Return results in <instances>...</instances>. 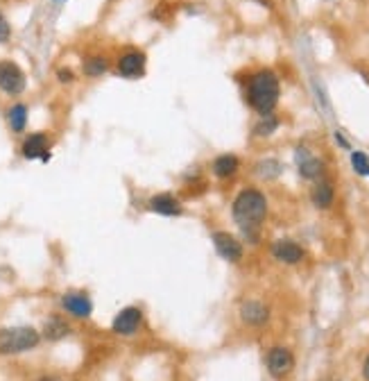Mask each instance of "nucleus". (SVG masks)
Returning a JSON list of instances; mask_svg holds the SVG:
<instances>
[{
  "label": "nucleus",
  "mask_w": 369,
  "mask_h": 381,
  "mask_svg": "<svg viewBox=\"0 0 369 381\" xmlns=\"http://www.w3.org/2000/svg\"><path fill=\"white\" fill-rule=\"evenodd\" d=\"M234 220L238 227L247 234L250 241H256V232H259L261 222L268 216V200L259 188H243L231 206Z\"/></svg>",
  "instance_id": "nucleus-1"
},
{
  "label": "nucleus",
  "mask_w": 369,
  "mask_h": 381,
  "mask_svg": "<svg viewBox=\"0 0 369 381\" xmlns=\"http://www.w3.org/2000/svg\"><path fill=\"white\" fill-rule=\"evenodd\" d=\"M279 77L272 73V70H259L252 79H250V91H247V98H250V105L259 111L261 116L272 114V109L277 107L279 102Z\"/></svg>",
  "instance_id": "nucleus-2"
},
{
  "label": "nucleus",
  "mask_w": 369,
  "mask_h": 381,
  "mask_svg": "<svg viewBox=\"0 0 369 381\" xmlns=\"http://www.w3.org/2000/svg\"><path fill=\"white\" fill-rule=\"evenodd\" d=\"M41 340V333L32 327H7L0 329V354L12 356L28 352V349L37 347Z\"/></svg>",
  "instance_id": "nucleus-3"
},
{
  "label": "nucleus",
  "mask_w": 369,
  "mask_h": 381,
  "mask_svg": "<svg viewBox=\"0 0 369 381\" xmlns=\"http://www.w3.org/2000/svg\"><path fill=\"white\" fill-rule=\"evenodd\" d=\"M0 91L7 95H21L26 91V73L14 61H0Z\"/></svg>",
  "instance_id": "nucleus-4"
},
{
  "label": "nucleus",
  "mask_w": 369,
  "mask_h": 381,
  "mask_svg": "<svg viewBox=\"0 0 369 381\" xmlns=\"http://www.w3.org/2000/svg\"><path fill=\"white\" fill-rule=\"evenodd\" d=\"M213 245H215V252H218L224 261H229V264H236V261L243 259V245H240L236 236H231L227 232H215Z\"/></svg>",
  "instance_id": "nucleus-5"
},
{
  "label": "nucleus",
  "mask_w": 369,
  "mask_h": 381,
  "mask_svg": "<svg viewBox=\"0 0 369 381\" xmlns=\"http://www.w3.org/2000/svg\"><path fill=\"white\" fill-rule=\"evenodd\" d=\"M118 73L127 77V79H136L146 73V55L139 50H130L125 52L123 57L118 59Z\"/></svg>",
  "instance_id": "nucleus-6"
},
{
  "label": "nucleus",
  "mask_w": 369,
  "mask_h": 381,
  "mask_svg": "<svg viewBox=\"0 0 369 381\" xmlns=\"http://www.w3.org/2000/svg\"><path fill=\"white\" fill-rule=\"evenodd\" d=\"M141 311L136 306H127L123 309L116 318H114V324H111V329H114L116 333H120V336H132V333H136V329L141 327Z\"/></svg>",
  "instance_id": "nucleus-7"
},
{
  "label": "nucleus",
  "mask_w": 369,
  "mask_h": 381,
  "mask_svg": "<svg viewBox=\"0 0 369 381\" xmlns=\"http://www.w3.org/2000/svg\"><path fill=\"white\" fill-rule=\"evenodd\" d=\"M297 166L303 179H319L324 173V164L317 157H312L306 148H297Z\"/></svg>",
  "instance_id": "nucleus-8"
},
{
  "label": "nucleus",
  "mask_w": 369,
  "mask_h": 381,
  "mask_svg": "<svg viewBox=\"0 0 369 381\" xmlns=\"http://www.w3.org/2000/svg\"><path fill=\"white\" fill-rule=\"evenodd\" d=\"M292 365H295V359H292L290 349H286V347H275V349H270V354H268V370H270L275 377H283V375H288V372L292 370Z\"/></svg>",
  "instance_id": "nucleus-9"
},
{
  "label": "nucleus",
  "mask_w": 369,
  "mask_h": 381,
  "mask_svg": "<svg viewBox=\"0 0 369 381\" xmlns=\"http://www.w3.org/2000/svg\"><path fill=\"white\" fill-rule=\"evenodd\" d=\"M61 304L70 315L82 318V320L93 313L91 300H89V295H84V293H66V295L61 297Z\"/></svg>",
  "instance_id": "nucleus-10"
},
{
  "label": "nucleus",
  "mask_w": 369,
  "mask_h": 381,
  "mask_svg": "<svg viewBox=\"0 0 369 381\" xmlns=\"http://www.w3.org/2000/svg\"><path fill=\"white\" fill-rule=\"evenodd\" d=\"M240 318H243L247 324H252V327H261V324H266L270 320V311L263 302L247 300L245 304L240 306Z\"/></svg>",
  "instance_id": "nucleus-11"
},
{
  "label": "nucleus",
  "mask_w": 369,
  "mask_h": 381,
  "mask_svg": "<svg viewBox=\"0 0 369 381\" xmlns=\"http://www.w3.org/2000/svg\"><path fill=\"white\" fill-rule=\"evenodd\" d=\"M21 153L26 159H43L48 162L50 159V150H48V137L46 134H30V137L23 141Z\"/></svg>",
  "instance_id": "nucleus-12"
},
{
  "label": "nucleus",
  "mask_w": 369,
  "mask_h": 381,
  "mask_svg": "<svg viewBox=\"0 0 369 381\" xmlns=\"http://www.w3.org/2000/svg\"><path fill=\"white\" fill-rule=\"evenodd\" d=\"M150 211L159 216H181V202L172 193H159L150 200Z\"/></svg>",
  "instance_id": "nucleus-13"
},
{
  "label": "nucleus",
  "mask_w": 369,
  "mask_h": 381,
  "mask_svg": "<svg viewBox=\"0 0 369 381\" xmlns=\"http://www.w3.org/2000/svg\"><path fill=\"white\" fill-rule=\"evenodd\" d=\"M272 254L281 261V264H299L303 259V250L301 245H297L295 241H277L272 245Z\"/></svg>",
  "instance_id": "nucleus-14"
},
{
  "label": "nucleus",
  "mask_w": 369,
  "mask_h": 381,
  "mask_svg": "<svg viewBox=\"0 0 369 381\" xmlns=\"http://www.w3.org/2000/svg\"><path fill=\"white\" fill-rule=\"evenodd\" d=\"M238 166H240V162H238L236 155H220L213 162V175L220 179H227V177H231V175H236Z\"/></svg>",
  "instance_id": "nucleus-15"
},
{
  "label": "nucleus",
  "mask_w": 369,
  "mask_h": 381,
  "mask_svg": "<svg viewBox=\"0 0 369 381\" xmlns=\"http://www.w3.org/2000/svg\"><path fill=\"white\" fill-rule=\"evenodd\" d=\"M68 333H70L68 322L59 315H50V320H48L46 327H43V336L48 340H59L63 336H68Z\"/></svg>",
  "instance_id": "nucleus-16"
},
{
  "label": "nucleus",
  "mask_w": 369,
  "mask_h": 381,
  "mask_svg": "<svg viewBox=\"0 0 369 381\" xmlns=\"http://www.w3.org/2000/svg\"><path fill=\"white\" fill-rule=\"evenodd\" d=\"M333 186L328 184V182H319V184L312 188V204L317 206V209H328V206L333 204Z\"/></svg>",
  "instance_id": "nucleus-17"
},
{
  "label": "nucleus",
  "mask_w": 369,
  "mask_h": 381,
  "mask_svg": "<svg viewBox=\"0 0 369 381\" xmlns=\"http://www.w3.org/2000/svg\"><path fill=\"white\" fill-rule=\"evenodd\" d=\"M7 123H10L12 132H23L28 125V107L26 105H14L10 111H7Z\"/></svg>",
  "instance_id": "nucleus-18"
},
{
  "label": "nucleus",
  "mask_w": 369,
  "mask_h": 381,
  "mask_svg": "<svg viewBox=\"0 0 369 381\" xmlns=\"http://www.w3.org/2000/svg\"><path fill=\"white\" fill-rule=\"evenodd\" d=\"M82 68H84V75L86 77H100L102 73H107L109 61L104 59V57H100V55H95V57H86L84 59Z\"/></svg>",
  "instance_id": "nucleus-19"
},
{
  "label": "nucleus",
  "mask_w": 369,
  "mask_h": 381,
  "mask_svg": "<svg viewBox=\"0 0 369 381\" xmlns=\"http://www.w3.org/2000/svg\"><path fill=\"white\" fill-rule=\"evenodd\" d=\"M277 127H279V118L268 114V116H263L261 123L254 127V134H256V137H270V134L275 132Z\"/></svg>",
  "instance_id": "nucleus-20"
},
{
  "label": "nucleus",
  "mask_w": 369,
  "mask_h": 381,
  "mask_svg": "<svg viewBox=\"0 0 369 381\" xmlns=\"http://www.w3.org/2000/svg\"><path fill=\"white\" fill-rule=\"evenodd\" d=\"M351 166H354V170L358 175H363V177H369V157L365 153H360V150L351 153Z\"/></svg>",
  "instance_id": "nucleus-21"
},
{
  "label": "nucleus",
  "mask_w": 369,
  "mask_h": 381,
  "mask_svg": "<svg viewBox=\"0 0 369 381\" xmlns=\"http://www.w3.org/2000/svg\"><path fill=\"white\" fill-rule=\"evenodd\" d=\"M256 173H259L261 177L272 179V177H277V175L281 173V166H279V162H263V164H259Z\"/></svg>",
  "instance_id": "nucleus-22"
},
{
  "label": "nucleus",
  "mask_w": 369,
  "mask_h": 381,
  "mask_svg": "<svg viewBox=\"0 0 369 381\" xmlns=\"http://www.w3.org/2000/svg\"><path fill=\"white\" fill-rule=\"evenodd\" d=\"M10 37H12V26H10V21L3 16V12H0V43H7L10 41Z\"/></svg>",
  "instance_id": "nucleus-23"
},
{
  "label": "nucleus",
  "mask_w": 369,
  "mask_h": 381,
  "mask_svg": "<svg viewBox=\"0 0 369 381\" xmlns=\"http://www.w3.org/2000/svg\"><path fill=\"white\" fill-rule=\"evenodd\" d=\"M57 79H59V82H63V84H68V82H73L75 75L70 73L68 68H59V70H57Z\"/></svg>",
  "instance_id": "nucleus-24"
},
{
  "label": "nucleus",
  "mask_w": 369,
  "mask_h": 381,
  "mask_svg": "<svg viewBox=\"0 0 369 381\" xmlns=\"http://www.w3.org/2000/svg\"><path fill=\"white\" fill-rule=\"evenodd\" d=\"M363 375H365V379L369 381V356H367V361H365V365H363Z\"/></svg>",
  "instance_id": "nucleus-25"
},
{
  "label": "nucleus",
  "mask_w": 369,
  "mask_h": 381,
  "mask_svg": "<svg viewBox=\"0 0 369 381\" xmlns=\"http://www.w3.org/2000/svg\"><path fill=\"white\" fill-rule=\"evenodd\" d=\"M41 381H61V379H57V377H46V379H41Z\"/></svg>",
  "instance_id": "nucleus-26"
}]
</instances>
